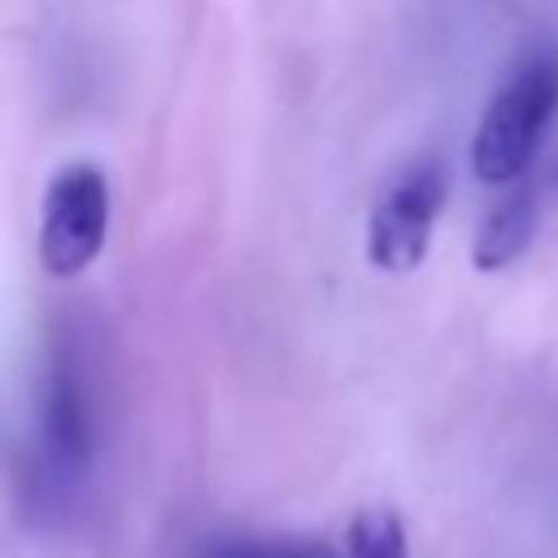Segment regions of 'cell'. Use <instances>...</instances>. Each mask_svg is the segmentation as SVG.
<instances>
[{"label": "cell", "mask_w": 558, "mask_h": 558, "mask_svg": "<svg viewBox=\"0 0 558 558\" xmlns=\"http://www.w3.org/2000/svg\"><path fill=\"white\" fill-rule=\"evenodd\" d=\"M96 449V423L87 384L74 366V357H57L44 388V453L61 475H74L92 462Z\"/></svg>", "instance_id": "4"}, {"label": "cell", "mask_w": 558, "mask_h": 558, "mask_svg": "<svg viewBox=\"0 0 558 558\" xmlns=\"http://www.w3.org/2000/svg\"><path fill=\"white\" fill-rule=\"evenodd\" d=\"M440 205H445V166L436 157L405 166L371 209L366 222L371 266L388 275H410L427 253Z\"/></svg>", "instance_id": "3"}, {"label": "cell", "mask_w": 558, "mask_h": 558, "mask_svg": "<svg viewBox=\"0 0 558 558\" xmlns=\"http://www.w3.org/2000/svg\"><path fill=\"white\" fill-rule=\"evenodd\" d=\"M109 231V183L96 166L74 161L52 174L39 218V262L57 279L83 275Z\"/></svg>", "instance_id": "2"}, {"label": "cell", "mask_w": 558, "mask_h": 558, "mask_svg": "<svg viewBox=\"0 0 558 558\" xmlns=\"http://www.w3.org/2000/svg\"><path fill=\"white\" fill-rule=\"evenodd\" d=\"M201 558H336L318 545H283V541H218Z\"/></svg>", "instance_id": "7"}, {"label": "cell", "mask_w": 558, "mask_h": 558, "mask_svg": "<svg viewBox=\"0 0 558 558\" xmlns=\"http://www.w3.org/2000/svg\"><path fill=\"white\" fill-rule=\"evenodd\" d=\"M554 109H558V44L536 39L532 48H523V57L510 65L506 83L488 100L471 140V170L484 183H514L532 166Z\"/></svg>", "instance_id": "1"}, {"label": "cell", "mask_w": 558, "mask_h": 558, "mask_svg": "<svg viewBox=\"0 0 558 558\" xmlns=\"http://www.w3.org/2000/svg\"><path fill=\"white\" fill-rule=\"evenodd\" d=\"M344 549H349V558H410L405 527L384 506L353 514V523L344 532Z\"/></svg>", "instance_id": "6"}, {"label": "cell", "mask_w": 558, "mask_h": 558, "mask_svg": "<svg viewBox=\"0 0 558 558\" xmlns=\"http://www.w3.org/2000/svg\"><path fill=\"white\" fill-rule=\"evenodd\" d=\"M541 222V201L532 187H514L506 201L493 205V214L480 222V235L471 244L475 270H506L536 235Z\"/></svg>", "instance_id": "5"}]
</instances>
